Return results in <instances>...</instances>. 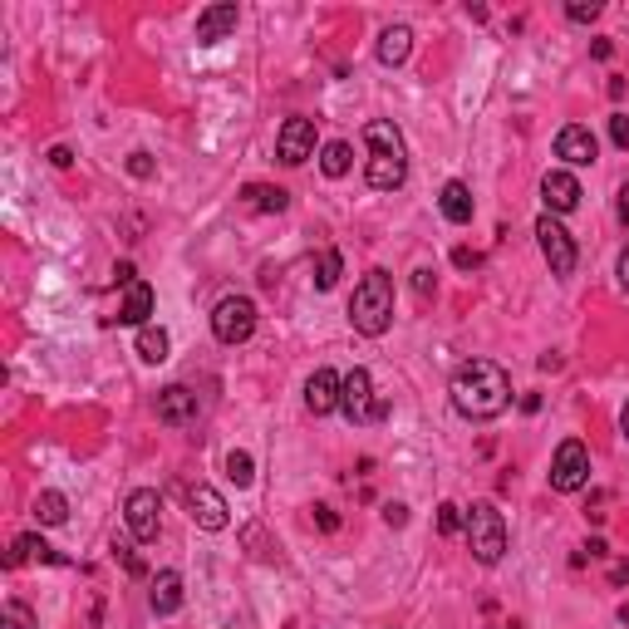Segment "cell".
Listing matches in <instances>:
<instances>
[{"label":"cell","instance_id":"1","mask_svg":"<svg viewBox=\"0 0 629 629\" xmlns=\"http://www.w3.org/2000/svg\"><path fill=\"white\" fill-rule=\"evenodd\" d=\"M453 408H458L462 418H477V423L507 413L512 408V379H507V369L492 364V359H467L453 374Z\"/></svg>","mask_w":629,"mask_h":629},{"label":"cell","instance_id":"2","mask_svg":"<svg viewBox=\"0 0 629 629\" xmlns=\"http://www.w3.org/2000/svg\"><path fill=\"white\" fill-rule=\"evenodd\" d=\"M364 143H369V187H379V192H399L403 182H408V148H403V133L394 123H384V118H374V123H364Z\"/></svg>","mask_w":629,"mask_h":629},{"label":"cell","instance_id":"3","mask_svg":"<svg viewBox=\"0 0 629 629\" xmlns=\"http://www.w3.org/2000/svg\"><path fill=\"white\" fill-rule=\"evenodd\" d=\"M349 320H354V330L359 335H369V340H379L389 325H394V276L389 271H369L354 295H349Z\"/></svg>","mask_w":629,"mask_h":629},{"label":"cell","instance_id":"4","mask_svg":"<svg viewBox=\"0 0 629 629\" xmlns=\"http://www.w3.org/2000/svg\"><path fill=\"white\" fill-rule=\"evenodd\" d=\"M462 531H467V546L482 566H497L507 556V516L497 512V502H472Z\"/></svg>","mask_w":629,"mask_h":629},{"label":"cell","instance_id":"5","mask_svg":"<svg viewBox=\"0 0 629 629\" xmlns=\"http://www.w3.org/2000/svg\"><path fill=\"white\" fill-rule=\"evenodd\" d=\"M340 408L349 423H379V418H389V403L374 394L369 369H349L340 379Z\"/></svg>","mask_w":629,"mask_h":629},{"label":"cell","instance_id":"6","mask_svg":"<svg viewBox=\"0 0 629 629\" xmlns=\"http://www.w3.org/2000/svg\"><path fill=\"white\" fill-rule=\"evenodd\" d=\"M212 335L222 344H246L256 335V300H246V295L217 300V310H212Z\"/></svg>","mask_w":629,"mask_h":629},{"label":"cell","instance_id":"7","mask_svg":"<svg viewBox=\"0 0 629 629\" xmlns=\"http://www.w3.org/2000/svg\"><path fill=\"white\" fill-rule=\"evenodd\" d=\"M123 521H128V536H133V541H158V526H163V497H158L153 487L128 492V502H123Z\"/></svg>","mask_w":629,"mask_h":629},{"label":"cell","instance_id":"8","mask_svg":"<svg viewBox=\"0 0 629 629\" xmlns=\"http://www.w3.org/2000/svg\"><path fill=\"white\" fill-rule=\"evenodd\" d=\"M590 482V448L580 438H566L556 448V462H551V487L556 492H580Z\"/></svg>","mask_w":629,"mask_h":629},{"label":"cell","instance_id":"9","mask_svg":"<svg viewBox=\"0 0 629 629\" xmlns=\"http://www.w3.org/2000/svg\"><path fill=\"white\" fill-rule=\"evenodd\" d=\"M536 241H541V256L551 261V276H571L575 271V241L551 212L536 222Z\"/></svg>","mask_w":629,"mask_h":629},{"label":"cell","instance_id":"10","mask_svg":"<svg viewBox=\"0 0 629 629\" xmlns=\"http://www.w3.org/2000/svg\"><path fill=\"white\" fill-rule=\"evenodd\" d=\"M276 158L286 168H300L305 158H315V118H286L276 133Z\"/></svg>","mask_w":629,"mask_h":629},{"label":"cell","instance_id":"11","mask_svg":"<svg viewBox=\"0 0 629 629\" xmlns=\"http://www.w3.org/2000/svg\"><path fill=\"white\" fill-rule=\"evenodd\" d=\"M556 158H561L566 168H590V163L600 158V143H595V133H590L585 123H566V128L556 133Z\"/></svg>","mask_w":629,"mask_h":629},{"label":"cell","instance_id":"12","mask_svg":"<svg viewBox=\"0 0 629 629\" xmlns=\"http://www.w3.org/2000/svg\"><path fill=\"white\" fill-rule=\"evenodd\" d=\"M187 512H192V521H197L202 531H227V521H231L222 492L207 487V482H197V487L187 492Z\"/></svg>","mask_w":629,"mask_h":629},{"label":"cell","instance_id":"13","mask_svg":"<svg viewBox=\"0 0 629 629\" xmlns=\"http://www.w3.org/2000/svg\"><path fill=\"white\" fill-rule=\"evenodd\" d=\"M541 202H546V212H551V217L575 212V207H580V182H575L566 168L546 172V177H541Z\"/></svg>","mask_w":629,"mask_h":629},{"label":"cell","instance_id":"14","mask_svg":"<svg viewBox=\"0 0 629 629\" xmlns=\"http://www.w3.org/2000/svg\"><path fill=\"white\" fill-rule=\"evenodd\" d=\"M236 20H241V10H236L231 0H217V5H207V10L197 15V45H222L231 30H236Z\"/></svg>","mask_w":629,"mask_h":629},{"label":"cell","instance_id":"15","mask_svg":"<svg viewBox=\"0 0 629 629\" xmlns=\"http://www.w3.org/2000/svg\"><path fill=\"white\" fill-rule=\"evenodd\" d=\"M305 408H310L315 418H325V413L340 408V374H335V369H315V374L305 379Z\"/></svg>","mask_w":629,"mask_h":629},{"label":"cell","instance_id":"16","mask_svg":"<svg viewBox=\"0 0 629 629\" xmlns=\"http://www.w3.org/2000/svg\"><path fill=\"white\" fill-rule=\"evenodd\" d=\"M158 418L172 423V428L192 423V418H197V394H192L187 384H168V389L158 394Z\"/></svg>","mask_w":629,"mask_h":629},{"label":"cell","instance_id":"17","mask_svg":"<svg viewBox=\"0 0 629 629\" xmlns=\"http://www.w3.org/2000/svg\"><path fill=\"white\" fill-rule=\"evenodd\" d=\"M148 315H153V286H148V281H133V286L123 290L118 325H138V330H143V325H153Z\"/></svg>","mask_w":629,"mask_h":629},{"label":"cell","instance_id":"18","mask_svg":"<svg viewBox=\"0 0 629 629\" xmlns=\"http://www.w3.org/2000/svg\"><path fill=\"white\" fill-rule=\"evenodd\" d=\"M148 605H153V615H177V610H182V575H177V571H158V575H153Z\"/></svg>","mask_w":629,"mask_h":629},{"label":"cell","instance_id":"19","mask_svg":"<svg viewBox=\"0 0 629 629\" xmlns=\"http://www.w3.org/2000/svg\"><path fill=\"white\" fill-rule=\"evenodd\" d=\"M438 207H443V217H448L453 227H467V222H472V192H467V182H443Z\"/></svg>","mask_w":629,"mask_h":629},{"label":"cell","instance_id":"20","mask_svg":"<svg viewBox=\"0 0 629 629\" xmlns=\"http://www.w3.org/2000/svg\"><path fill=\"white\" fill-rule=\"evenodd\" d=\"M241 202H246L251 212H286V207H290V192H286V187H266V182H251V187L241 192Z\"/></svg>","mask_w":629,"mask_h":629},{"label":"cell","instance_id":"21","mask_svg":"<svg viewBox=\"0 0 629 629\" xmlns=\"http://www.w3.org/2000/svg\"><path fill=\"white\" fill-rule=\"evenodd\" d=\"M408 50H413V30L408 25H389L384 35H379V64H403L408 59Z\"/></svg>","mask_w":629,"mask_h":629},{"label":"cell","instance_id":"22","mask_svg":"<svg viewBox=\"0 0 629 629\" xmlns=\"http://www.w3.org/2000/svg\"><path fill=\"white\" fill-rule=\"evenodd\" d=\"M168 349H172V340L163 325H143V330H138V359H143V364H163Z\"/></svg>","mask_w":629,"mask_h":629},{"label":"cell","instance_id":"23","mask_svg":"<svg viewBox=\"0 0 629 629\" xmlns=\"http://www.w3.org/2000/svg\"><path fill=\"white\" fill-rule=\"evenodd\" d=\"M30 556H40V561H50V566H64V556H55V551H50V546H45L40 536H20V541H15V551L5 556V566L15 571V566H25Z\"/></svg>","mask_w":629,"mask_h":629},{"label":"cell","instance_id":"24","mask_svg":"<svg viewBox=\"0 0 629 629\" xmlns=\"http://www.w3.org/2000/svg\"><path fill=\"white\" fill-rule=\"evenodd\" d=\"M349 163H354V153H349V143H344V138L325 143V153H320V172H325V177H344Z\"/></svg>","mask_w":629,"mask_h":629},{"label":"cell","instance_id":"25","mask_svg":"<svg viewBox=\"0 0 629 629\" xmlns=\"http://www.w3.org/2000/svg\"><path fill=\"white\" fill-rule=\"evenodd\" d=\"M35 516H40L45 526H64V521H69V497H64V492H40Z\"/></svg>","mask_w":629,"mask_h":629},{"label":"cell","instance_id":"26","mask_svg":"<svg viewBox=\"0 0 629 629\" xmlns=\"http://www.w3.org/2000/svg\"><path fill=\"white\" fill-rule=\"evenodd\" d=\"M340 271H344L340 251H335V246H325V251H320V261H315V286H320V290H335Z\"/></svg>","mask_w":629,"mask_h":629},{"label":"cell","instance_id":"27","mask_svg":"<svg viewBox=\"0 0 629 629\" xmlns=\"http://www.w3.org/2000/svg\"><path fill=\"white\" fill-rule=\"evenodd\" d=\"M0 629H35V610L20 605V600H5V610H0Z\"/></svg>","mask_w":629,"mask_h":629},{"label":"cell","instance_id":"28","mask_svg":"<svg viewBox=\"0 0 629 629\" xmlns=\"http://www.w3.org/2000/svg\"><path fill=\"white\" fill-rule=\"evenodd\" d=\"M227 477L236 482V487H251V477H256V462H251V453H227Z\"/></svg>","mask_w":629,"mask_h":629},{"label":"cell","instance_id":"29","mask_svg":"<svg viewBox=\"0 0 629 629\" xmlns=\"http://www.w3.org/2000/svg\"><path fill=\"white\" fill-rule=\"evenodd\" d=\"M462 526H467V512H462L458 502H443V507H438V531H443V536H458Z\"/></svg>","mask_w":629,"mask_h":629},{"label":"cell","instance_id":"30","mask_svg":"<svg viewBox=\"0 0 629 629\" xmlns=\"http://www.w3.org/2000/svg\"><path fill=\"white\" fill-rule=\"evenodd\" d=\"M600 15V0H571L566 5V20H575V25H590Z\"/></svg>","mask_w":629,"mask_h":629},{"label":"cell","instance_id":"31","mask_svg":"<svg viewBox=\"0 0 629 629\" xmlns=\"http://www.w3.org/2000/svg\"><path fill=\"white\" fill-rule=\"evenodd\" d=\"M610 143L629 153V114H610Z\"/></svg>","mask_w":629,"mask_h":629},{"label":"cell","instance_id":"32","mask_svg":"<svg viewBox=\"0 0 629 629\" xmlns=\"http://www.w3.org/2000/svg\"><path fill=\"white\" fill-rule=\"evenodd\" d=\"M114 556H123V566H128V575H143V561H138V551H133L128 541H114Z\"/></svg>","mask_w":629,"mask_h":629},{"label":"cell","instance_id":"33","mask_svg":"<svg viewBox=\"0 0 629 629\" xmlns=\"http://www.w3.org/2000/svg\"><path fill=\"white\" fill-rule=\"evenodd\" d=\"M413 290H418V300H428V295H433V271H428V266H418V271H413Z\"/></svg>","mask_w":629,"mask_h":629},{"label":"cell","instance_id":"34","mask_svg":"<svg viewBox=\"0 0 629 629\" xmlns=\"http://www.w3.org/2000/svg\"><path fill=\"white\" fill-rule=\"evenodd\" d=\"M128 172L133 177H153V158L148 153H128Z\"/></svg>","mask_w":629,"mask_h":629},{"label":"cell","instance_id":"35","mask_svg":"<svg viewBox=\"0 0 629 629\" xmlns=\"http://www.w3.org/2000/svg\"><path fill=\"white\" fill-rule=\"evenodd\" d=\"M384 521H389V526H403V521H408V507H403V502H384Z\"/></svg>","mask_w":629,"mask_h":629},{"label":"cell","instance_id":"36","mask_svg":"<svg viewBox=\"0 0 629 629\" xmlns=\"http://www.w3.org/2000/svg\"><path fill=\"white\" fill-rule=\"evenodd\" d=\"M315 526H320V531H335V526H340V516L330 512V507H315Z\"/></svg>","mask_w":629,"mask_h":629},{"label":"cell","instance_id":"37","mask_svg":"<svg viewBox=\"0 0 629 629\" xmlns=\"http://www.w3.org/2000/svg\"><path fill=\"white\" fill-rule=\"evenodd\" d=\"M114 281H118V286H123V290H128V286H133V281H138V271H133V266L123 261V266H118V271H114Z\"/></svg>","mask_w":629,"mask_h":629},{"label":"cell","instance_id":"38","mask_svg":"<svg viewBox=\"0 0 629 629\" xmlns=\"http://www.w3.org/2000/svg\"><path fill=\"white\" fill-rule=\"evenodd\" d=\"M610 585H629V561H615V566H610Z\"/></svg>","mask_w":629,"mask_h":629},{"label":"cell","instance_id":"39","mask_svg":"<svg viewBox=\"0 0 629 629\" xmlns=\"http://www.w3.org/2000/svg\"><path fill=\"white\" fill-rule=\"evenodd\" d=\"M50 163H55V168H69V163H74V153L59 143V148H50Z\"/></svg>","mask_w":629,"mask_h":629},{"label":"cell","instance_id":"40","mask_svg":"<svg viewBox=\"0 0 629 629\" xmlns=\"http://www.w3.org/2000/svg\"><path fill=\"white\" fill-rule=\"evenodd\" d=\"M615 212H620V222H625V227H629V182H625V187H620V202H615Z\"/></svg>","mask_w":629,"mask_h":629},{"label":"cell","instance_id":"41","mask_svg":"<svg viewBox=\"0 0 629 629\" xmlns=\"http://www.w3.org/2000/svg\"><path fill=\"white\" fill-rule=\"evenodd\" d=\"M453 261H458V266H477V261H482V256H477V251H467V246H462V251H453Z\"/></svg>","mask_w":629,"mask_h":629},{"label":"cell","instance_id":"42","mask_svg":"<svg viewBox=\"0 0 629 629\" xmlns=\"http://www.w3.org/2000/svg\"><path fill=\"white\" fill-rule=\"evenodd\" d=\"M620 286L629 290V246H625V251H620Z\"/></svg>","mask_w":629,"mask_h":629},{"label":"cell","instance_id":"43","mask_svg":"<svg viewBox=\"0 0 629 629\" xmlns=\"http://www.w3.org/2000/svg\"><path fill=\"white\" fill-rule=\"evenodd\" d=\"M620 428H625V438H629V403L620 408Z\"/></svg>","mask_w":629,"mask_h":629},{"label":"cell","instance_id":"44","mask_svg":"<svg viewBox=\"0 0 629 629\" xmlns=\"http://www.w3.org/2000/svg\"><path fill=\"white\" fill-rule=\"evenodd\" d=\"M620 620H625V625H629V605H620Z\"/></svg>","mask_w":629,"mask_h":629}]
</instances>
